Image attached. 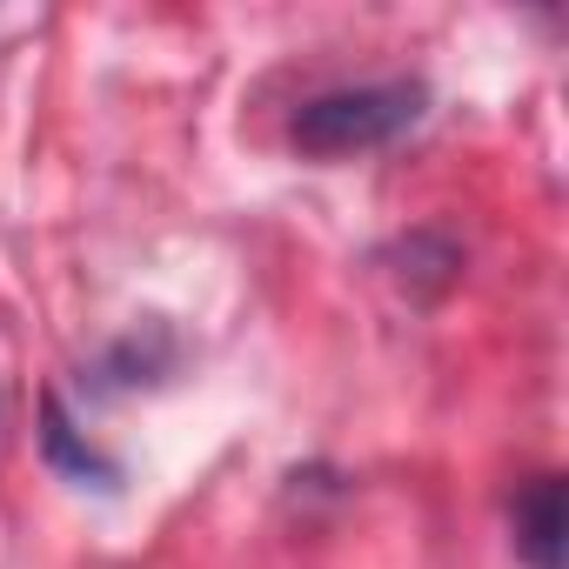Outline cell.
<instances>
[{
    "mask_svg": "<svg viewBox=\"0 0 569 569\" xmlns=\"http://www.w3.org/2000/svg\"><path fill=\"white\" fill-rule=\"evenodd\" d=\"M41 456H48L61 476H74V482H101V489L121 482V462L101 456V449L88 442V429H74V416H68L61 396H41Z\"/></svg>",
    "mask_w": 569,
    "mask_h": 569,
    "instance_id": "3",
    "label": "cell"
},
{
    "mask_svg": "<svg viewBox=\"0 0 569 569\" xmlns=\"http://www.w3.org/2000/svg\"><path fill=\"white\" fill-rule=\"evenodd\" d=\"M429 114V81L396 74V81H356V88H322L296 108L289 141L316 161H349L402 141Z\"/></svg>",
    "mask_w": 569,
    "mask_h": 569,
    "instance_id": "1",
    "label": "cell"
},
{
    "mask_svg": "<svg viewBox=\"0 0 569 569\" xmlns=\"http://www.w3.org/2000/svg\"><path fill=\"white\" fill-rule=\"evenodd\" d=\"M509 522H516V556H522L529 569H562L569 502H562V476H556V469L529 476V489L509 502Z\"/></svg>",
    "mask_w": 569,
    "mask_h": 569,
    "instance_id": "2",
    "label": "cell"
}]
</instances>
